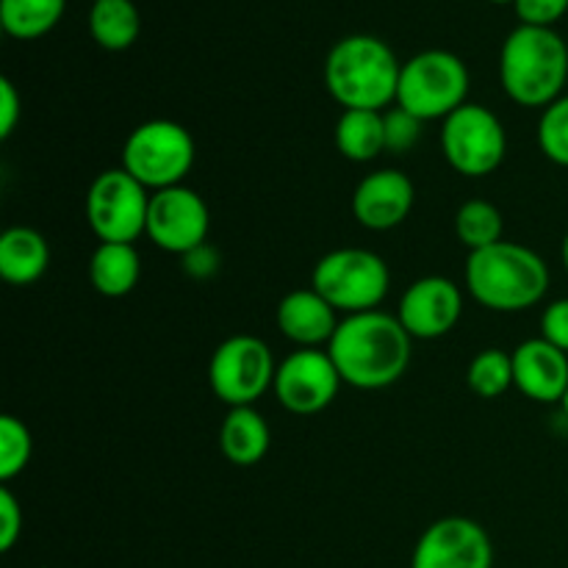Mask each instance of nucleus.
Segmentation results:
<instances>
[{
	"mask_svg": "<svg viewBox=\"0 0 568 568\" xmlns=\"http://www.w3.org/2000/svg\"><path fill=\"white\" fill-rule=\"evenodd\" d=\"M410 568H494V544L475 519L447 516L422 532Z\"/></svg>",
	"mask_w": 568,
	"mask_h": 568,
	"instance_id": "nucleus-13",
	"label": "nucleus"
},
{
	"mask_svg": "<svg viewBox=\"0 0 568 568\" xmlns=\"http://www.w3.org/2000/svg\"><path fill=\"white\" fill-rule=\"evenodd\" d=\"M503 214L488 200H469L455 214V236H458V242L464 247H469V253H477V250H486L491 244L503 242Z\"/></svg>",
	"mask_w": 568,
	"mask_h": 568,
	"instance_id": "nucleus-24",
	"label": "nucleus"
},
{
	"mask_svg": "<svg viewBox=\"0 0 568 568\" xmlns=\"http://www.w3.org/2000/svg\"><path fill=\"white\" fill-rule=\"evenodd\" d=\"M148 189L125 172H100L87 192V222L100 244H133L148 231L150 211Z\"/></svg>",
	"mask_w": 568,
	"mask_h": 568,
	"instance_id": "nucleus-8",
	"label": "nucleus"
},
{
	"mask_svg": "<svg viewBox=\"0 0 568 568\" xmlns=\"http://www.w3.org/2000/svg\"><path fill=\"white\" fill-rule=\"evenodd\" d=\"M336 148L338 153L355 164L375 161L386 153V122L383 111L349 109L336 122Z\"/></svg>",
	"mask_w": 568,
	"mask_h": 568,
	"instance_id": "nucleus-21",
	"label": "nucleus"
},
{
	"mask_svg": "<svg viewBox=\"0 0 568 568\" xmlns=\"http://www.w3.org/2000/svg\"><path fill=\"white\" fill-rule=\"evenodd\" d=\"M272 433L264 416L247 408H231L220 427V449L233 466H255L270 453Z\"/></svg>",
	"mask_w": 568,
	"mask_h": 568,
	"instance_id": "nucleus-19",
	"label": "nucleus"
},
{
	"mask_svg": "<svg viewBox=\"0 0 568 568\" xmlns=\"http://www.w3.org/2000/svg\"><path fill=\"white\" fill-rule=\"evenodd\" d=\"M277 366L270 344L258 336H231L214 349L209 364L211 392L231 408H247L275 386Z\"/></svg>",
	"mask_w": 568,
	"mask_h": 568,
	"instance_id": "nucleus-9",
	"label": "nucleus"
},
{
	"mask_svg": "<svg viewBox=\"0 0 568 568\" xmlns=\"http://www.w3.org/2000/svg\"><path fill=\"white\" fill-rule=\"evenodd\" d=\"M488 3H497V6H510V3H516V0H488Z\"/></svg>",
	"mask_w": 568,
	"mask_h": 568,
	"instance_id": "nucleus-36",
	"label": "nucleus"
},
{
	"mask_svg": "<svg viewBox=\"0 0 568 568\" xmlns=\"http://www.w3.org/2000/svg\"><path fill=\"white\" fill-rule=\"evenodd\" d=\"M194 166V139L181 122L150 120L133 128L122 148V170L144 189L183 186Z\"/></svg>",
	"mask_w": 568,
	"mask_h": 568,
	"instance_id": "nucleus-7",
	"label": "nucleus"
},
{
	"mask_svg": "<svg viewBox=\"0 0 568 568\" xmlns=\"http://www.w3.org/2000/svg\"><path fill=\"white\" fill-rule=\"evenodd\" d=\"M414 197L416 189L405 172L377 170L355 186L353 214L366 231H392L408 220Z\"/></svg>",
	"mask_w": 568,
	"mask_h": 568,
	"instance_id": "nucleus-15",
	"label": "nucleus"
},
{
	"mask_svg": "<svg viewBox=\"0 0 568 568\" xmlns=\"http://www.w3.org/2000/svg\"><path fill=\"white\" fill-rule=\"evenodd\" d=\"M466 383L471 392L483 399H497L514 386V355L505 349H483L471 358L469 372H466Z\"/></svg>",
	"mask_w": 568,
	"mask_h": 568,
	"instance_id": "nucleus-25",
	"label": "nucleus"
},
{
	"mask_svg": "<svg viewBox=\"0 0 568 568\" xmlns=\"http://www.w3.org/2000/svg\"><path fill=\"white\" fill-rule=\"evenodd\" d=\"M410 342L414 338L397 316L364 311L338 322V331L327 344V355L347 386L377 392L394 386L408 372Z\"/></svg>",
	"mask_w": 568,
	"mask_h": 568,
	"instance_id": "nucleus-1",
	"label": "nucleus"
},
{
	"mask_svg": "<svg viewBox=\"0 0 568 568\" xmlns=\"http://www.w3.org/2000/svg\"><path fill=\"white\" fill-rule=\"evenodd\" d=\"M560 408H564V419L568 422V392H566V397H564V403H560Z\"/></svg>",
	"mask_w": 568,
	"mask_h": 568,
	"instance_id": "nucleus-35",
	"label": "nucleus"
},
{
	"mask_svg": "<svg viewBox=\"0 0 568 568\" xmlns=\"http://www.w3.org/2000/svg\"><path fill=\"white\" fill-rule=\"evenodd\" d=\"M397 53L372 33L338 39L325 59V89L344 111H381L397 103L399 87Z\"/></svg>",
	"mask_w": 568,
	"mask_h": 568,
	"instance_id": "nucleus-2",
	"label": "nucleus"
},
{
	"mask_svg": "<svg viewBox=\"0 0 568 568\" xmlns=\"http://www.w3.org/2000/svg\"><path fill=\"white\" fill-rule=\"evenodd\" d=\"M67 0H0V26L11 39H42L61 22Z\"/></svg>",
	"mask_w": 568,
	"mask_h": 568,
	"instance_id": "nucleus-23",
	"label": "nucleus"
},
{
	"mask_svg": "<svg viewBox=\"0 0 568 568\" xmlns=\"http://www.w3.org/2000/svg\"><path fill=\"white\" fill-rule=\"evenodd\" d=\"M519 26L555 28L568 11V0H516L514 3Z\"/></svg>",
	"mask_w": 568,
	"mask_h": 568,
	"instance_id": "nucleus-29",
	"label": "nucleus"
},
{
	"mask_svg": "<svg viewBox=\"0 0 568 568\" xmlns=\"http://www.w3.org/2000/svg\"><path fill=\"white\" fill-rule=\"evenodd\" d=\"M142 17L133 0H94L89 9V33L103 50L120 53L139 39Z\"/></svg>",
	"mask_w": 568,
	"mask_h": 568,
	"instance_id": "nucleus-22",
	"label": "nucleus"
},
{
	"mask_svg": "<svg viewBox=\"0 0 568 568\" xmlns=\"http://www.w3.org/2000/svg\"><path fill=\"white\" fill-rule=\"evenodd\" d=\"M342 383L327 349H297L277 366L272 392L288 414L314 416L333 405Z\"/></svg>",
	"mask_w": 568,
	"mask_h": 568,
	"instance_id": "nucleus-11",
	"label": "nucleus"
},
{
	"mask_svg": "<svg viewBox=\"0 0 568 568\" xmlns=\"http://www.w3.org/2000/svg\"><path fill=\"white\" fill-rule=\"evenodd\" d=\"M541 338L568 353V297L555 300L541 314Z\"/></svg>",
	"mask_w": 568,
	"mask_h": 568,
	"instance_id": "nucleus-31",
	"label": "nucleus"
},
{
	"mask_svg": "<svg viewBox=\"0 0 568 568\" xmlns=\"http://www.w3.org/2000/svg\"><path fill=\"white\" fill-rule=\"evenodd\" d=\"M50 247L33 227H9L0 236V277L11 286H31L48 272Z\"/></svg>",
	"mask_w": 568,
	"mask_h": 568,
	"instance_id": "nucleus-18",
	"label": "nucleus"
},
{
	"mask_svg": "<svg viewBox=\"0 0 568 568\" xmlns=\"http://www.w3.org/2000/svg\"><path fill=\"white\" fill-rule=\"evenodd\" d=\"M186 258V270L192 272V275H200V277H209L216 272V253L211 247H197L192 250L189 255H183Z\"/></svg>",
	"mask_w": 568,
	"mask_h": 568,
	"instance_id": "nucleus-33",
	"label": "nucleus"
},
{
	"mask_svg": "<svg viewBox=\"0 0 568 568\" xmlns=\"http://www.w3.org/2000/svg\"><path fill=\"white\" fill-rule=\"evenodd\" d=\"M338 311L316 288H297L277 303V331L300 349H320L338 331Z\"/></svg>",
	"mask_w": 568,
	"mask_h": 568,
	"instance_id": "nucleus-17",
	"label": "nucleus"
},
{
	"mask_svg": "<svg viewBox=\"0 0 568 568\" xmlns=\"http://www.w3.org/2000/svg\"><path fill=\"white\" fill-rule=\"evenodd\" d=\"M469 67L449 50H422L410 55L399 72L397 105L427 120H447L469 103Z\"/></svg>",
	"mask_w": 568,
	"mask_h": 568,
	"instance_id": "nucleus-5",
	"label": "nucleus"
},
{
	"mask_svg": "<svg viewBox=\"0 0 568 568\" xmlns=\"http://www.w3.org/2000/svg\"><path fill=\"white\" fill-rule=\"evenodd\" d=\"M22 536V508L9 488H0V552H11Z\"/></svg>",
	"mask_w": 568,
	"mask_h": 568,
	"instance_id": "nucleus-30",
	"label": "nucleus"
},
{
	"mask_svg": "<svg viewBox=\"0 0 568 568\" xmlns=\"http://www.w3.org/2000/svg\"><path fill=\"white\" fill-rule=\"evenodd\" d=\"M33 442L31 430L17 416H0V480L9 483L22 475L31 460Z\"/></svg>",
	"mask_w": 568,
	"mask_h": 568,
	"instance_id": "nucleus-26",
	"label": "nucleus"
},
{
	"mask_svg": "<svg viewBox=\"0 0 568 568\" xmlns=\"http://www.w3.org/2000/svg\"><path fill=\"white\" fill-rule=\"evenodd\" d=\"M464 314V292L449 277L427 275L410 283L399 303L397 320L410 338L433 342L453 331Z\"/></svg>",
	"mask_w": 568,
	"mask_h": 568,
	"instance_id": "nucleus-14",
	"label": "nucleus"
},
{
	"mask_svg": "<svg viewBox=\"0 0 568 568\" xmlns=\"http://www.w3.org/2000/svg\"><path fill=\"white\" fill-rule=\"evenodd\" d=\"M392 286L386 261L364 247H342L322 255L311 275V288L322 294L342 314L377 311Z\"/></svg>",
	"mask_w": 568,
	"mask_h": 568,
	"instance_id": "nucleus-6",
	"label": "nucleus"
},
{
	"mask_svg": "<svg viewBox=\"0 0 568 568\" xmlns=\"http://www.w3.org/2000/svg\"><path fill=\"white\" fill-rule=\"evenodd\" d=\"M514 386L527 399L560 405L568 392V353L547 338H527L514 349Z\"/></svg>",
	"mask_w": 568,
	"mask_h": 568,
	"instance_id": "nucleus-16",
	"label": "nucleus"
},
{
	"mask_svg": "<svg viewBox=\"0 0 568 568\" xmlns=\"http://www.w3.org/2000/svg\"><path fill=\"white\" fill-rule=\"evenodd\" d=\"M386 122V150L394 155H405L416 148L422 136V120L405 109H392L383 114Z\"/></svg>",
	"mask_w": 568,
	"mask_h": 568,
	"instance_id": "nucleus-28",
	"label": "nucleus"
},
{
	"mask_svg": "<svg viewBox=\"0 0 568 568\" xmlns=\"http://www.w3.org/2000/svg\"><path fill=\"white\" fill-rule=\"evenodd\" d=\"M466 288L471 297L497 314L532 308L549 292V266L536 250L519 242H497L469 253Z\"/></svg>",
	"mask_w": 568,
	"mask_h": 568,
	"instance_id": "nucleus-4",
	"label": "nucleus"
},
{
	"mask_svg": "<svg viewBox=\"0 0 568 568\" xmlns=\"http://www.w3.org/2000/svg\"><path fill=\"white\" fill-rule=\"evenodd\" d=\"M538 148L552 164L568 170V94L541 111L538 120Z\"/></svg>",
	"mask_w": 568,
	"mask_h": 568,
	"instance_id": "nucleus-27",
	"label": "nucleus"
},
{
	"mask_svg": "<svg viewBox=\"0 0 568 568\" xmlns=\"http://www.w3.org/2000/svg\"><path fill=\"white\" fill-rule=\"evenodd\" d=\"M22 116V100L11 78H0V136L9 139Z\"/></svg>",
	"mask_w": 568,
	"mask_h": 568,
	"instance_id": "nucleus-32",
	"label": "nucleus"
},
{
	"mask_svg": "<svg viewBox=\"0 0 568 568\" xmlns=\"http://www.w3.org/2000/svg\"><path fill=\"white\" fill-rule=\"evenodd\" d=\"M142 261L133 244H98L89 261V281L103 297H125L136 288Z\"/></svg>",
	"mask_w": 568,
	"mask_h": 568,
	"instance_id": "nucleus-20",
	"label": "nucleus"
},
{
	"mask_svg": "<svg viewBox=\"0 0 568 568\" xmlns=\"http://www.w3.org/2000/svg\"><path fill=\"white\" fill-rule=\"evenodd\" d=\"M568 81V44L555 28L519 26L499 50V83L514 103L547 109L564 98Z\"/></svg>",
	"mask_w": 568,
	"mask_h": 568,
	"instance_id": "nucleus-3",
	"label": "nucleus"
},
{
	"mask_svg": "<svg viewBox=\"0 0 568 568\" xmlns=\"http://www.w3.org/2000/svg\"><path fill=\"white\" fill-rule=\"evenodd\" d=\"M211 214L205 200L189 186L161 189L150 197L148 211V236L155 247L164 253L189 255L192 250L203 247L209 236Z\"/></svg>",
	"mask_w": 568,
	"mask_h": 568,
	"instance_id": "nucleus-12",
	"label": "nucleus"
},
{
	"mask_svg": "<svg viewBox=\"0 0 568 568\" xmlns=\"http://www.w3.org/2000/svg\"><path fill=\"white\" fill-rule=\"evenodd\" d=\"M442 150L455 172L466 178H486L505 161L508 133L486 105L466 103L444 120Z\"/></svg>",
	"mask_w": 568,
	"mask_h": 568,
	"instance_id": "nucleus-10",
	"label": "nucleus"
},
{
	"mask_svg": "<svg viewBox=\"0 0 568 568\" xmlns=\"http://www.w3.org/2000/svg\"><path fill=\"white\" fill-rule=\"evenodd\" d=\"M92 3H94V0H92Z\"/></svg>",
	"mask_w": 568,
	"mask_h": 568,
	"instance_id": "nucleus-37",
	"label": "nucleus"
},
{
	"mask_svg": "<svg viewBox=\"0 0 568 568\" xmlns=\"http://www.w3.org/2000/svg\"><path fill=\"white\" fill-rule=\"evenodd\" d=\"M560 258H564V266H566V272H568V233H566V239H564V247H560Z\"/></svg>",
	"mask_w": 568,
	"mask_h": 568,
	"instance_id": "nucleus-34",
	"label": "nucleus"
}]
</instances>
